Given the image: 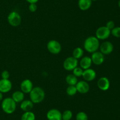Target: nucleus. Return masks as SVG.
Listing matches in <instances>:
<instances>
[{"label":"nucleus","instance_id":"obj_1","mask_svg":"<svg viewBox=\"0 0 120 120\" xmlns=\"http://www.w3.org/2000/svg\"><path fill=\"white\" fill-rule=\"evenodd\" d=\"M99 47V40L96 36H89L84 42V48L88 52L93 53L97 51Z\"/></svg>","mask_w":120,"mask_h":120},{"label":"nucleus","instance_id":"obj_2","mask_svg":"<svg viewBox=\"0 0 120 120\" xmlns=\"http://www.w3.org/2000/svg\"><path fill=\"white\" fill-rule=\"evenodd\" d=\"M30 100L34 104H39L43 101L45 97V92L43 88L40 87H35L29 92Z\"/></svg>","mask_w":120,"mask_h":120},{"label":"nucleus","instance_id":"obj_3","mask_svg":"<svg viewBox=\"0 0 120 120\" xmlns=\"http://www.w3.org/2000/svg\"><path fill=\"white\" fill-rule=\"evenodd\" d=\"M16 108V103L12 97H7L3 99L1 102V108L5 113L11 114L15 112Z\"/></svg>","mask_w":120,"mask_h":120},{"label":"nucleus","instance_id":"obj_4","mask_svg":"<svg viewBox=\"0 0 120 120\" xmlns=\"http://www.w3.org/2000/svg\"><path fill=\"white\" fill-rule=\"evenodd\" d=\"M7 20H8V23L14 27H16L19 25L22 21L21 15L16 11L11 12L9 15H8Z\"/></svg>","mask_w":120,"mask_h":120},{"label":"nucleus","instance_id":"obj_5","mask_svg":"<svg viewBox=\"0 0 120 120\" xmlns=\"http://www.w3.org/2000/svg\"><path fill=\"white\" fill-rule=\"evenodd\" d=\"M47 49L52 54H58L62 50V46L60 42L56 40H50L47 44Z\"/></svg>","mask_w":120,"mask_h":120},{"label":"nucleus","instance_id":"obj_6","mask_svg":"<svg viewBox=\"0 0 120 120\" xmlns=\"http://www.w3.org/2000/svg\"><path fill=\"white\" fill-rule=\"evenodd\" d=\"M78 65V60L73 56L68 57L63 62V68L68 71H73Z\"/></svg>","mask_w":120,"mask_h":120},{"label":"nucleus","instance_id":"obj_7","mask_svg":"<svg viewBox=\"0 0 120 120\" xmlns=\"http://www.w3.org/2000/svg\"><path fill=\"white\" fill-rule=\"evenodd\" d=\"M111 34V30L107 28L105 26L100 27L96 31V36L97 39L104 40L107 39Z\"/></svg>","mask_w":120,"mask_h":120},{"label":"nucleus","instance_id":"obj_8","mask_svg":"<svg viewBox=\"0 0 120 120\" xmlns=\"http://www.w3.org/2000/svg\"><path fill=\"white\" fill-rule=\"evenodd\" d=\"M99 48L102 54L104 55H109L113 51L114 46L110 41H104L100 45Z\"/></svg>","mask_w":120,"mask_h":120},{"label":"nucleus","instance_id":"obj_9","mask_svg":"<svg viewBox=\"0 0 120 120\" xmlns=\"http://www.w3.org/2000/svg\"><path fill=\"white\" fill-rule=\"evenodd\" d=\"M91 59L94 64L96 65H100L104 62L105 58L104 54H102L100 51H96L92 53Z\"/></svg>","mask_w":120,"mask_h":120},{"label":"nucleus","instance_id":"obj_10","mask_svg":"<svg viewBox=\"0 0 120 120\" xmlns=\"http://www.w3.org/2000/svg\"><path fill=\"white\" fill-rule=\"evenodd\" d=\"M46 117L48 120H62L61 112L59 109L55 108L48 111Z\"/></svg>","mask_w":120,"mask_h":120},{"label":"nucleus","instance_id":"obj_11","mask_svg":"<svg viewBox=\"0 0 120 120\" xmlns=\"http://www.w3.org/2000/svg\"><path fill=\"white\" fill-rule=\"evenodd\" d=\"M77 92L82 94H87L90 90V85L86 81H80L77 82L76 85Z\"/></svg>","mask_w":120,"mask_h":120},{"label":"nucleus","instance_id":"obj_12","mask_svg":"<svg viewBox=\"0 0 120 120\" xmlns=\"http://www.w3.org/2000/svg\"><path fill=\"white\" fill-rule=\"evenodd\" d=\"M96 75H97L96 72L91 68L84 69L83 74H82L83 79L84 80V81H87V82L93 81L96 78Z\"/></svg>","mask_w":120,"mask_h":120},{"label":"nucleus","instance_id":"obj_13","mask_svg":"<svg viewBox=\"0 0 120 120\" xmlns=\"http://www.w3.org/2000/svg\"><path fill=\"white\" fill-rule=\"evenodd\" d=\"M12 87L11 81L8 80L1 79L0 80V92L2 93H7L10 91Z\"/></svg>","mask_w":120,"mask_h":120},{"label":"nucleus","instance_id":"obj_14","mask_svg":"<svg viewBox=\"0 0 120 120\" xmlns=\"http://www.w3.org/2000/svg\"><path fill=\"white\" fill-rule=\"evenodd\" d=\"M20 88H21V91L23 92L24 94H28V93L29 94V92L34 88L32 82L31 80L29 79H25L21 82Z\"/></svg>","mask_w":120,"mask_h":120},{"label":"nucleus","instance_id":"obj_15","mask_svg":"<svg viewBox=\"0 0 120 120\" xmlns=\"http://www.w3.org/2000/svg\"><path fill=\"white\" fill-rule=\"evenodd\" d=\"M97 87L100 90L105 91L109 89L110 87V82L107 77L103 76L98 79L97 81Z\"/></svg>","mask_w":120,"mask_h":120},{"label":"nucleus","instance_id":"obj_16","mask_svg":"<svg viewBox=\"0 0 120 120\" xmlns=\"http://www.w3.org/2000/svg\"><path fill=\"white\" fill-rule=\"evenodd\" d=\"M92 61L91 57L88 56H83L80 61V65L83 69H86L90 68L92 65Z\"/></svg>","mask_w":120,"mask_h":120},{"label":"nucleus","instance_id":"obj_17","mask_svg":"<svg viewBox=\"0 0 120 120\" xmlns=\"http://www.w3.org/2000/svg\"><path fill=\"white\" fill-rule=\"evenodd\" d=\"M34 107V103L30 100H23L21 102L20 108L23 111H30Z\"/></svg>","mask_w":120,"mask_h":120},{"label":"nucleus","instance_id":"obj_18","mask_svg":"<svg viewBox=\"0 0 120 120\" xmlns=\"http://www.w3.org/2000/svg\"><path fill=\"white\" fill-rule=\"evenodd\" d=\"M93 1L91 0H79V8L82 11H87L91 7Z\"/></svg>","mask_w":120,"mask_h":120},{"label":"nucleus","instance_id":"obj_19","mask_svg":"<svg viewBox=\"0 0 120 120\" xmlns=\"http://www.w3.org/2000/svg\"><path fill=\"white\" fill-rule=\"evenodd\" d=\"M24 93L21 91H16L13 93L12 95V98L16 103L22 102L24 100Z\"/></svg>","mask_w":120,"mask_h":120},{"label":"nucleus","instance_id":"obj_20","mask_svg":"<svg viewBox=\"0 0 120 120\" xmlns=\"http://www.w3.org/2000/svg\"><path fill=\"white\" fill-rule=\"evenodd\" d=\"M66 82L69 85H76L78 82L77 78L73 74H69L66 78Z\"/></svg>","mask_w":120,"mask_h":120},{"label":"nucleus","instance_id":"obj_21","mask_svg":"<svg viewBox=\"0 0 120 120\" xmlns=\"http://www.w3.org/2000/svg\"><path fill=\"white\" fill-rule=\"evenodd\" d=\"M83 54H84V51L80 47H77L73 51V56L77 60L82 58L83 56Z\"/></svg>","mask_w":120,"mask_h":120},{"label":"nucleus","instance_id":"obj_22","mask_svg":"<svg viewBox=\"0 0 120 120\" xmlns=\"http://www.w3.org/2000/svg\"><path fill=\"white\" fill-rule=\"evenodd\" d=\"M36 116L33 112H25L21 116V120H35Z\"/></svg>","mask_w":120,"mask_h":120},{"label":"nucleus","instance_id":"obj_23","mask_svg":"<svg viewBox=\"0 0 120 120\" xmlns=\"http://www.w3.org/2000/svg\"><path fill=\"white\" fill-rule=\"evenodd\" d=\"M73 117V113L70 110H66L62 114V120H70Z\"/></svg>","mask_w":120,"mask_h":120},{"label":"nucleus","instance_id":"obj_24","mask_svg":"<svg viewBox=\"0 0 120 120\" xmlns=\"http://www.w3.org/2000/svg\"><path fill=\"white\" fill-rule=\"evenodd\" d=\"M77 92V89L75 85H69L66 89V93L69 96H73Z\"/></svg>","mask_w":120,"mask_h":120},{"label":"nucleus","instance_id":"obj_25","mask_svg":"<svg viewBox=\"0 0 120 120\" xmlns=\"http://www.w3.org/2000/svg\"><path fill=\"white\" fill-rule=\"evenodd\" d=\"M76 120H88L89 117H88L87 114L86 112L83 111H80L77 114L76 116Z\"/></svg>","mask_w":120,"mask_h":120},{"label":"nucleus","instance_id":"obj_26","mask_svg":"<svg viewBox=\"0 0 120 120\" xmlns=\"http://www.w3.org/2000/svg\"><path fill=\"white\" fill-rule=\"evenodd\" d=\"M83 72V69L81 67H76L73 70V74L76 76V77H80L82 76V74Z\"/></svg>","mask_w":120,"mask_h":120},{"label":"nucleus","instance_id":"obj_27","mask_svg":"<svg viewBox=\"0 0 120 120\" xmlns=\"http://www.w3.org/2000/svg\"><path fill=\"white\" fill-rule=\"evenodd\" d=\"M111 34L116 38H120V27H114L111 30Z\"/></svg>","mask_w":120,"mask_h":120},{"label":"nucleus","instance_id":"obj_28","mask_svg":"<svg viewBox=\"0 0 120 120\" xmlns=\"http://www.w3.org/2000/svg\"><path fill=\"white\" fill-rule=\"evenodd\" d=\"M1 78L2 79H4V80H8L10 76L9 72L7 70H4L1 72Z\"/></svg>","mask_w":120,"mask_h":120},{"label":"nucleus","instance_id":"obj_29","mask_svg":"<svg viewBox=\"0 0 120 120\" xmlns=\"http://www.w3.org/2000/svg\"><path fill=\"white\" fill-rule=\"evenodd\" d=\"M37 5L36 4H29V10L32 12H35L37 10Z\"/></svg>","mask_w":120,"mask_h":120},{"label":"nucleus","instance_id":"obj_30","mask_svg":"<svg viewBox=\"0 0 120 120\" xmlns=\"http://www.w3.org/2000/svg\"><path fill=\"white\" fill-rule=\"evenodd\" d=\"M105 27L107 28H109L110 30H111V29H112L115 27V24L114 22V21H109L107 22Z\"/></svg>","mask_w":120,"mask_h":120},{"label":"nucleus","instance_id":"obj_31","mask_svg":"<svg viewBox=\"0 0 120 120\" xmlns=\"http://www.w3.org/2000/svg\"><path fill=\"white\" fill-rule=\"evenodd\" d=\"M29 4H36L39 0H26Z\"/></svg>","mask_w":120,"mask_h":120},{"label":"nucleus","instance_id":"obj_32","mask_svg":"<svg viewBox=\"0 0 120 120\" xmlns=\"http://www.w3.org/2000/svg\"><path fill=\"white\" fill-rule=\"evenodd\" d=\"M3 100V93L0 92V101H2Z\"/></svg>","mask_w":120,"mask_h":120},{"label":"nucleus","instance_id":"obj_33","mask_svg":"<svg viewBox=\"0 0 120 120\" xmlns=\"http://www.w3.org/2000/svg\"><path fill=\"white\" fill-rule=\"evenodd\" d=\"M118 7H119L120 8V0H119V1H118Z\"/></svg>","mask_w":120,"mask_h":120},{"label":"nucleus","instance_id":"obj_34","mask_svg":"<svg viewBox=\"0 0 120 120\" xmlns=\"http://www.w3.org/2000/svg\"><path fill=\"white\" fill-rule=\"evenodd\" d=\"M92 1H97V0H91Z\"/></svg>","mask_w":120,"mask_h":120}]
</instances>
